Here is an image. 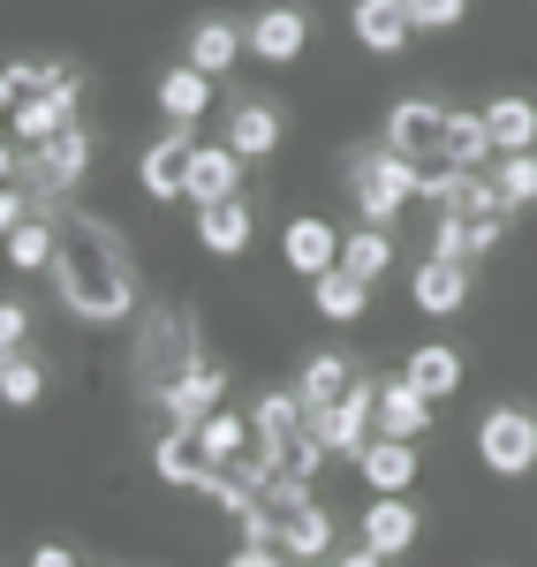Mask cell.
<instances>
[{
	"label": "cell",
	"instance_id": "cell-1",
	"mask_svg": "<svg viewBox=\"0 0 537 567\" xmlns=\"http://www.w3.org/2000/svg\"><path fill=\"white\" fill-rule=\"evenodd\" d=\"M53 280H61V303L76 310V318H91V326H114V318H130V303H136L130 250H122L99 219H69L61 258H53Z\"/></svg>",
	"mask_w": 537,
	"mask_h": 567
},
{
	"label": "cell",
	"instance_id": "cell-2",
	"mask_svg": "<svg viewBox=\"0 0 537 567\" xmlns=\"http://www.w3.org/2000/svg\"><path fill=\"white\" fill-rule=\"evenodd\" d=\"M349 189H357L363 227H394V219L416 205V159H402L394 144H379V152H349Z\"/></svg>",
	"mask_w": 537,
	"mask_h": 567
},
{
	"label": "cell",
	"instance_id": "cell-3",
	"mask_svg": "<svg viewBox=\"0 0 537 567\" xmlns=\"http://www.w3.org/2000/svg\"><path fill=\"white\" fill-rule=\"evenodd\" d=\"M84 167H91V130H76V122L61 136H45L39 152H31V167H23V144H8V175H23L39 197H69L84 182Z\"/></svg>",
	"mask_w": 537,
	"mask_h": 567
},
{
	"label": "cell",
	"instance_id": "cell-4",
	"mask_svg": "<svg viewBox=\"0 0 537 567\" xmlns=\"http://www.w3.org/2000/svg\"><path fill=\"white\" fill-rule=\"evenodd\" d=\"M477 462H485L493 477H530V470H537V416H530V409L499 401L493 416L477 424Z\"/></svg>",
	"mask_w": 537,
	"mask_h": 567
},
{
	"label": "cell",
	"instance_id": "cell-5",
	"mask_svg": "<svg viewBox=\"0 0 537 567\" xmlns=\"http://www.w3.org/2000/svg\"><path fill=\"white\" fill-rule=\"evenodd\" d=\"M311 432L326 439V454L357 462L363 446L379 439V386H371V379H357V386L341 393V401H326V409H311Z\"/></svg>",
	"mask_w": 537,
	"mask_h": 567
},
{
	"label": "cell",
	"instance_id": "cell-6",
	"mask_svg": "<svg viewBox=\"0 0 537 567\" xmlns=\"http://www.w3.org/2000/svg\"><path fill=\"white\" fill-rule=\"evenodd\" d=\"M76 84H84L76 69H45L39 91H31V106H16V114H8V122H16V144H23V152H39L45 136H61L69 122H76Z\"/></svg>",
	"mask_w": 537,
	"mask_h": 567
},
{
	"label": "cell",
	"instance_id": "cell-7",
	"mask_svg": "<svg viewBox=\"0 0 537 567\" xmlns=\"http://www.w3.org/2000/svg\"><path fill=\"white\" fill-rule=\"evenodd\" d=\"M303 45H311V16H303V8L272 0V8L250 16V53H258V61L288 69V61H303Z\"/></svg>",
	"mask_w": 537,
	"mask_h": 567
},
{
	"label": "cell",
	"instance_id": "cell-8",
	"mask_svg": "<svg viewBox=\"0 0 537 567\" xmlns=\"http://www.w3.org/2000/svg\"><path fill=\"white\" fill-rule=\"evenodd\" d=\"M386 144H394L402 159H440V152H447V106L402 99V106L386 114Z\"/></svg>",
	"mask_w": 537,
	"mask_h": 567
},
{
	"label": "cell",
	"instance_id": "cell-9",
	"mask_svg": "<svg viewBox=\"0 0 537 567\" xmlns=\"http://www.w3.org/2000/svg\"><path fill=\"white\" fill-rule=\"evenodd\" d=\"M341 250H349V235H341V227H333V219H288V235H280V258L296 265V272H303V280H318V272H333V265H341Z\"/></svg>",
	"mask_w": 537,
	"mask_h": 567
},
{
	"label": "cell",
	"instance_id": "cell-10",
	"mask_svg": "<svg viewBox=\"0 0 537 567\" xmlns=\"http://www.w3.org/2000/svg\"><path fill=\"white\" fill-rule=\"evenodd\" d=\"M242 189V152H227V144H197V159H189V182H182V197L205 213V205H227Z\"/></svg>",
	"mask_w": 537,
	"mask_h": 567
},
{
	"label": "cell",
	"instance_id": "cell-11",
	"mask_svg": "<svg viewBox=\"0 0 537 567\" xmlns=\"http://www.w3.org/2000/svg\"><path fill=\"white\" fill-rule=\"evenodd\" d=\"M357 470L379 499H409V484H416V439H371L357 454Z\"/></svg>",
	"mask_w": 537,
	"mask_h": 567
},
{
	"label": "cell",
	"instance_id": "cell-12",
	"mask_svg": "<svg viewBox=\"0 0 537 567\" xmlns=\"http://www.w3.org/2000/svg\"><path fill=\"white\" fill-rule=\"evenodd\" d=\"M189 159H197V144H189V130H167L144 159H136V182H144V197H182V182H189Z\"/></svg>",
	"mask_w": 537,
	"mask_h": 567
},
{
	"label": "cell",
	"instance_id": "cell-13",
	"mask_svg": "<svg viewBox=\"0 0 537 567\" xmlns=\"http://www.w3.org/2000/svg\"><path fill=\"white\" fill-rule=\"evenodd\" d=\"M349 31H357L363 53H402V45L416 39L409 0H357V8H349Z\"/></svg>",
	"mask_w": 537,
	"mask_h": 567
},
{
	"label": "cell",
	"instance_id": "cell-14",
	"mask_svg": "<svg viewBox=\"0 0 537 567\" xmlns=\"http://www.w3.org/2000/svg\"><path fill=\"white\" fill-rule=\"evenodd\" d=\"M227 152H242V159H266V152H280V106L272 99H235L227 106Z\"/></svg>",
	"mask_w": 537,
	"mask_h": 567
},
{
	"label": "cell",
	"instance_id": "cell-15",
	"mask_svg": "<svg viewBox=\"0 0 537 567\" xmlns=\"http://www.w3.org/2000/svg\"><path fill=\"white\" fill-rule=\"evenodd\" d=\"M311 424V401L296 386H272V393H258V416H250V432H258V446H266V462L288 446V439Z\"/></svg>",
	"mask_w": 537,
	"mask_h": 567
},
{
	"label": "cell",
	"instance_id": "cell-16",
	"mask_svg": "<svg viewBox=\"0 0 537 567\" xmlns=\"http://www.w3.org/2000/svg\"><path fill=\"white\" fill-rule=\"evenodd\" d=\"M242 53H250V31H235L227 16H205V23L189 31V53H182V61H189V69H205V76H227Z\"/></svg>",
	"mask_w": 537,
	"mask_h": 567
},
{
	"label": "cell",
	"instance_id": "cell-17",
	"mask_svg": "<svg viewBox=\"0 0 537 567\" xmlns=\"http://www.w3.org/2000/svg\"><path fill=\"white\" fill-rule=\"evenodd\" d=\"M432 432V393H416L409 379L379 386V439H424Z\"/></svg>",
	"mask_w": 537,
	"mask_h": 567
},
{
	"label": "cell",
	"instance_id": "cell-18",
	"mask_svg": "<svg viewBox=\"0 0 537 567\" xmlns=\"http://www.w3.org/2000/svg\"><path fill=\"white\" fill-rule=\"evenodd\" d=\"M159 409H167L175 424H205V416L220 409V371H213V363H197V371L167 379V386H159Z\"/></svg>",
	"mask_w": 537,
	"mask_h": 567
},
{
	"label": "cell",
	"instance_id": "cell-19",
	"mask_svg": "<svg viewBox=\"0 0 537 567\" xmlns=\"http://www.w3.org/2000/svg\"><path fill=\"white\" fill-rule=\"evenodd\" d=\"M416 507H409V499H371V507H363V545H371V553H379V560H394V553H409V545H416Z\"/></svg>",
	"mask_w": 537,
	"mask_h": 567
},
{
	"label": "cell",
	"instance_id": "cell-20",
	"mask_svg": "<svg viewBox=\"0 0 537 567\" xmlns=\"http://www.w3.org/2000/svg\"><path fill=\"white\" fill-rule=\"evenodd\" d=\"M402 379L416 393H432V401H447V393L462 386V349H454V341H424V349H409Z\"/></svg>",
	"mask_w": 537,
	"mask_h": 567
},
{
	"label": "cell",
	"instance_id": "cell-21",
	"mask_svg": "<svg viewBox=\"0 0 537 567\" xmlns=\"http://www.w3.org/2000/svg\"><path fill=\"white\" fill-rule=\"evenodd\" d=\"M159 106H167V122H175V130H189V122L213 106V76H205V69H189V61L159 69Z\"/></svg>",
	"mask_w": 537,
	"mask_h": 567
},
{
	"label": "cell",
	"instance_id": "cell-22",
	"mask_svg": "<svg viewBox=\"0 0 537 567\" xmlns=\"http://www.w3.org/2000/svg\"><path fill=\"white\" fill-rule=\"evenodd\" d=\"M280 553H288V560H303V567H318L326 553H333V515L311 507V499H303L296 515H280Z\"/></svg>",
	"mask_w": 537,
	"mask_h": 567
},
{
	"label": "cell",
	"instance_id": "cell-23",
	"mask_svg": "<svg viewBox=\"0 0 537 567\" xmlns=\"http://www.w3.org/2000/svg\"><path fill=\"white\" fill-rule=\"evenodd\" d=\"M462 296H469V265L462 258H424L416 265V310L447 318V310H462Z\"/></svg>",
	"mask_w": 537,
	"mask_h": 567
},
{
	"label": "cell",
	"instance_id": "cell-24",
	"mask_svg": "<svg viewBox=\"0 0 537 567\" xmlns=\"http://www.w3.org/2000/svg\"><path fill=\"white\" fill-rule=\"evenodd\" d=\"M357 386V363L341 349H311L303 355V371H296V393L311 401V409H326V401H341V393Z\"/></svg>",
	"mask_w": 537,
	"mask_h": 567
},
{
	"label": "cell",
	"instance_id": "cell-25",
	"mask_svg": "<svg viewBox=\"0 0 537 567\" xmlns=\"http://www.w3.org/2000/svg\"><path fill=\"white\" fill-rule=\"evenodd\" d=\"M485 130H493V144H499V159H515V152H537V99H493L485 106Z\"/></svg>",
	"mask_w": 537,
	"mask_h": 567
},
{
	"label": "cell",
	"instance_id": "cell-26",
	"mask_svg": "<svg viewBox=\"0 0 537 567\" xmlns=\"http://www.w3.org/2000/svg\"><path fill=\"white\" fill-rule=\"evenodd\" d=\"M197 243H205L213 258H235V250H250V205H242V197H227V205H205V213H197Z\"/></svg>",
	"mask_w": 537,
	"mask_h": 567
},
{
	"label": "cell",
	"instance_id": "cell-27",
	"mask_svg": "<svg viewBox=\"0 0 537 567\" xmlns=\"http://www.w3.org/2000/svg\"><path fill=\"white\" fill-rule=\"evenodd\" d=\"M311 303H318V318L349 326V318H363V303H371V280H357L349 265H333V272H318V280H311Z\"/></svg>",
	"mask_w": 537,
	"mask_h": 567
},
{
	"label": "cell",
	"instance_id": "cell-28",
	"mask_svg": "<svg viewBox=\"0 0 537 567\" xmlns=\"http://www.w3.org/2000/svg\"><path fill=\"white\" fill-rule=\"evenodd\" d=\"M447 159L454 167H499V144H493V130H485V114H454L447 106Z\"/></svg>",
	"mask_w": 537,
	"mask_h": 567
},
{
	"label": "cell",
	"instance_id": "cell-29",
	"mask_svg": "<svg viewBox=\"0 0 537 567\" xmlns=\"http://www.w3.org/2000/svg\"><path fill=\"white\" fill-rule=\"evenodd\" d=\"M250 424H242V416H227V409H213V416H205V424H197V454H205V462H213V470H235V462H242V446H250Z\"/></svg>",
	"mask_w": 537,
	"mask_h": 567
},
{
	"label": "cell",
	"instance_id": "cell-30",
	"mask_svg": "<svg viewBox=\"0 0 537 567\" xmlns=\"http://www.w3.org/2000/svg\"><path fill=\"white\" fill-rule=\"evenodd\" d=\"M8 258H16V272H45L61 258V235L45 219H23V227H8Z\"/></svg>",
	"mask_w": 537,
	"mask_h": 567
},
{
	"label": "cell",
	"instance_id": "cell-31",
	"mask_svg": "<svg viewBox=\"0 0 537 567\" xmlns=\"http://www.w3.org/2000/svg\"><path fill=\"white\" fill-rule=\"evenodd\" d=\"M39 393H45V371H39V355H31V349H16L8 363H0V401H8V409H31Z\"/></svg>",
	"mask_w": 537,
	"mask_h": 567
},
{
	"label": "cell",
	"instance_id": "cell-32",
	"mask_svg": "<svg viewBox=\"0 0 537 567\" xmlns=\"http://www.w3.org/2000/svg\"><path fill=\"white\" fill-rule=\"evenodd\" d=\"M341 265H349L357 280H379V272L394 265V243H386V227H357V235H349V250H341Z\"/></svg>",
	"mask_w": 537,
	"mask_h": 567
},
{
	"label": "cell",
	"instance_id": "cell-33",
	"mask_svg": "<svg viewBox=\"0 0 537 567\" xmlns=\"http://www.w3.org/2000/svg\"><path fill=\"white\" fill-rule=\"evenodd\" d=\"M493 182H499V197H507V213H515V205H537V152H515V159H499Z\"/></svg>",
	"mask_w": 537,
	"mask_h": 567
},
{
	"label": "cell",
	"instance_id": "cell-34",
	"mask_svg": "<svg viewBox=\"0 0 537 567\" xmlns=\"http://www.w3.org/2000/svg\"><path fill=\"white\" fill-rule=\"evenodd\" d=\"M432 258H477V250H469V219L462 213H440V227H432Z\"/></svg>",
	"mask_w": 537,
	"mask_h": 567
},
{
	"label": "cell",
	"instance_id": "cell-35",
	"mask_svg": "<svg viewBox=\"0 0 537 567\" xmlns=\"http://www.w3.org/2000/svg\"><path fill=\"white\" fill-rule=\"evenodd\" d=\"M469 16V0H409V23L416 31H454Z\"/></svg>",
	"mask_w": 537,
	"mask_h": 567
},
{
	"label": "cell",
	"instance_id": "cell-36",
	"mask_svg": "<svg viewBox=\"0 0 537 567\" xmlns=\"http://www.w3.org/2000/svg\"><path fill=\"white\" fill-rule=\"evenodd\" d=\"M39 76H45V69H31V61H16V69L0 76V99H8V114H16V106H31V91H39Z\"/></svg>",
	"mask_w": 537,
	"mask_h": 567
},
{
	"label": "cell",
	"instance_id": "cell-37",
	"mask_svg": "<svg viewBox=\"0 0 537 567\" xmlns=\"http://www.w3.org/2000/svg\"><path fill=\"white\" fill-rule=\"evenodd\" d=\"M23 341H31V310H23V303H8V310H0V349L16 355Z\"/></svg>",
	"mask_w": 537,
	"mask_h": 567
},
{
	"label": "cell",
	"instance_id": "cell-38",
	"mask_svg": "<svg viewBox=\"0 0 537 567\" xmlns=\"http://www.w3.org/2000/svg\"><path fill=\"white\" fill-rule=\"evenodd\" d=\"M227 567H288V553H272V545H242Z\"/></svg>",
	"mask_w": 537,
	"mask_h": 567
},
{
	"label": "cell",
	"instance_id": "cell-39",
	"mask_svg": "<svg viewBox=\"0 0 537 567\" xmlns=\"http://www.w3.org/2000/svg\"><path fill=\"white\" fill-rule=\"evenodd\" d=\"M462 219H469V213H462ZM493 243H499V219H469V250H477V258H485V250H493Z\"/></svg>",
	"mask_w": 537,
	"mask_h": 567
},
{
	"label": "cell",
	"instance_id": "cell-40",
	"mask_svg": "<svg viewBox=\"0 0 537 567\" xmlns=\"http://www.w3.org/2000/svg\"><path fill=\"white\" fill-rule=\"evenodd\" d=\"M23 567H76V553H61V545H39V553H31Z\"/></svg>",
	"mask_w": 537,
	"mask_h": 567
},
{
	"label": "cell",
	"instance_id": "cell-41",
	"mask_svg": "<svg viewBox=\"0 0 537 567\" xmlns=\"http://www.w3.org/2000/svg\"><path fill=\"white\" fill-rule=\"evenodd\" d=\"M23 219H31L23 213V189H8V197H0V227H23Z\"/></svg>",
	"mask_w": 537,
	"mask_h": 567
},
{
	"label": "cell",
	"instance_id": "cell-42",
	"mask_svg": "<svg viewBox=\"0 0 537 567\" xmlns=\"http://www.w3.org/2000/svg\"><path fill=\"white\" fill-rule=\"evenodd\" d=\"M341 567H379V553H371V545H357V553H341Z\"/></svg>",
	"mask_w": 537,
	"mask_h": 567
}]
</instances>
